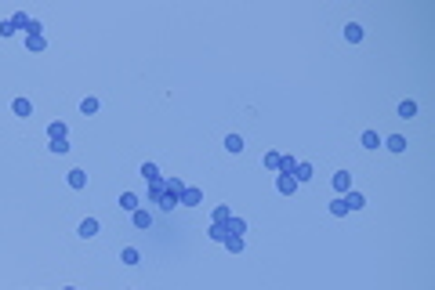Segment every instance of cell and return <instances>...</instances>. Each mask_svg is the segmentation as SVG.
<instances>
[{
    "instance_id": "obj_1",
    "label": "cell",
    "mask_w": 435,
    "mask_h": 290,
    "mask_svg": "<svg viewBox=\"0 0 435 290\" xmlns=\"http://www.w3.org/2000/svg\"><path fill=\"white\" fill-rule=\"evenodd\" d=\"M181 189H185V181L178 174H163V196H160V210H174L178 200H181Z\"/></svg>"
},
{
    "instance_id": "obj_2",
    "label": "cell",
    "mask_w": 435,
    "mask_h": 290,
    "mask_svg": "<svg viewBox=\"0 0 435 290\" xmlns=\"http://www.w3.org/2000/svg\"><path fill=\"white\" fill-rule=\"evenodd\" d=\"M178 203H181V207H199V203H203V189H196V185H185Z\"/></svg>"
},
{
    "instance_id": "obj_3",
    "label": "cell",
    "mask_w": 435,
    "mask_h": 290,
    "mask_svg": "<svg viewBox=\"0 0 435 290\" xmlns=\"http://www.w3.org/2000/svg\"><path fill=\"white\" fill-rule=\"evenodd\" d=\"M98 228H102V225H98V218H84V221H80V228H76V232H80L84 239H95V236H98Z\"/></svg>"
},
{
    "instance_id": "obj_4",
    "label": "cell",
    "mask_w": 435,
    "mask_h": 290,
    "mask_svg": "<svg viewBox=\"0 0 435 290\" xmlns=\"http://www.w3.org/2000/svg\"><path fill=\"white\" fill-rule=\"evenodd\" d=\"M341 200H345L348 210H363V207H366V196H363V192H345Z\"/></svg>"
},
{
    "instance_id": "obj_5",
    "label": "cell",
    "mask_w": 435,
    "mask_h": 290,
    "mask_svg": "<svg viewBox=\"0 0 435 290\" xmlns=\"http://www.w3.org/2000/svg\"><path fill=\"white\" fill-rule=\"evenodd\" d=\"M116 207H120V210H131V214H134V210L142 207V203H138V196H134V192H120V200H116Z\"/></svg>"
},
{
    "instance_id": "obj_6",
    "label": "cell",
    "mask_w": 435,
    "mask_h": 290,
    "mask_svg": "<svg viewBox=\"0 0 435 290\" xmlns=\"http://www.w3.org/2000/svg\"><path fill=\"white\" fill-rule=\"evenodd\" d=\"M225 232H229V236H240V239H243V232H247V221L232 214V218L225 221Z\"/></svg>"
},
{
    "instance_id": "obj_7",
    "label": "cell",
    "mask_w": 435,
    "mask_h": 290,
    "mask_svg": "<svg viewBox=\"0 0 435 290\" xmlns=\"http://www.w3.org/2000/svg\"><path fill=\"white\" fill-rule=\"evenodd\" d=\"M11 113L15 116H33V102H29V98H15L11 102Z\"/></svg>"
},
{
    "instance_id": "obj_8",
    "label": "cell",
    "mask_w": 435,
    "mask_h": 290,
    "mask_svg": "<svg viewBox=\"0 0 435 290\" xmlns=\"http://www.w3.org/2000/svg\"><path fill=\"white\" fill-rule=\"evenodd\" d=\"M276 189L283 192V196H294V189H298V181H294L290 174H279V178H276Z\"/></svg>"
},
{
    "instance_id": "obj_9",
    "label": "cell",
    "mask_w": 435,
    "mask_h": 290,
    "mask_svg": "<svg viewBox=\"0 0 435 290\" xmlns=\"http://www.w3.org/2000/svg\"><path fill=\"white\" fill-rule=\"evenodd\" d=\"M334 189H337V192H352V174H348V171H337V174H334Z\"/></svg>"
},
{
    "instance_id": "obj_10",
    "label": "cell",
    "mask_w": 435,
    "mask_h": 290,
    "mask_svg": "<svg viewBox=\"0 0 435 290\" xmlns=\"http://www.w3.org/2000/svg\"><path fill=\"white\" fill-rule=\"evenodd\" d=\"M388 152H406V138H402V134H392V138H384L381 142Z\"/></svg>"
},
{
    "instance_id": "obj_11",
    "label": "cell",
    "mask_w": 435,
    "mask_h": 290,
    "mask_svg": "<svg viewBox=\"0 0 435 290\" xmlns=\"http://www.w3.org/2000/svg\"><path fill=\"white\" fill-rule=\"evenodd\" d=\"M294 181H298V185H301V181H312V163H298V167H294V174H290Z\"/></svg>"
},
{
    "instance_id": "obj_12",
    "label": "cell",
    "mask_w": 435,
    "mask_h": 290,
    "mask_svg": "<svg viewBox=\"0 0 435 290\" xmlns=\"http://www.w3.org/2000/svg\"><path fill=\"white\" fill-rule=\"evenodd\" d=\"M66 181H69V189H87V174L80 171V167H76V171H69Z\"/></svg>"
},
{
    "instance_id": "obj_13",
    "label": "cell",
    "mask_w": 435,
    "mask_h": 290,
    "mask_svg": "<svg viewBox=\"0 0 435 290\" xmlns=\"http://www.w3.org/2000/svg\"><path fill=\"white\" fill-rule=\"evenodd\" d=\"M138 174H142L145 181H149V185H152V181H160L163 174H160V167L156 163H142V171H138Z\"/></svg>"
},
{
    "instance_id": "obj_14",
    "label": "cell",
    "mask_w": 435,
    "mask_h": 290,
    "mask_svg": "<svg viewBox=\"0 0 435 290\" xmlns=\"http://www.w3.org/2000/svg\"><path fill=\"white\" fill-rule=\"evenodd\" d=\"M345 40H348V44H359V40H363V26H359V22H348V26H345Z\"/></svg>"
},
{
    "instance_id": "obj_15",
    "label": "cell",
    "mask_w": 435,
    "mask_h": 290,
    "mask_svg": "<svg viewBox=\"0 0 435 290\" xmlns=\"http://www.w3.org/2000/svg\"><path fill=\"white\" fill-rule=\"evenodd\" d=\"M294 167H298V160H294V156H283V152H279V167H276V171H279V174H294Z\"/></svg>"
},
{
    "instance_id": "obj_16",
    "label": "cell",
    "mask_w": 435,
    "mask_h": 290,
    "mask_svg": "<svg viewBox=\"0 0 435 290\" xmlns=\"http://www.w3.org/2000/svg\"><path fill=\"white\" fill-rule=\"evenodd\" d=\"M48 138H51V142L66 138V124H62V120H55V124H48Z\"/></svg>"
},
{
    "instance_id": "obj_17",
    "label": "cell",
    "mask_w": 435,
    "mask_h": 290,
    "mask_svg": "<svg viewBox=\"0 0 435 290\" xmlns=\"http://www.w3.org/2000/svg\"><path fill=\"white\" fill-rule=\"evenodd\" d=\"M399 116H402V120H410V116H417V102H413V98H406V102H399Z\"/></svg>"
},
{
    "instance_id": "obj_18",
    "label": "cell",
    "mask_w": 435,
    "mask_h": 290,
    "mask_svg": "<svg viewBox=\"0 0 435 290\" xmlns=\"http://www.w3.org/2000/svg\"><path fill=\"white\" fill-rule=\"evenodd\" d=\"M120 261H123V265H138V261H142V254H138L134 247H123V254H120Z\"/></svg>"
},
{
    "instance_id": "obj_19",
    "label": "cell",
    "mask_w": 435,
    "mask_h": 290,
    "mask_svg": "<svg viewBox=\"0 0 435 290\" xmlns=\"http://www.w3.org/2000/svg\"><path fill=\"white\" fill-rule=\"evenodd\" d=\"M145 196H149V203H160V196H163V178H160V181H152Z\"/></svg>"
},
{
    "instance_id": "obj_20",
    "label": "cell",
    "mask_w": 435,
    "mask_h": 290,
    "mask_svg": "<svg viewBox=\"0 0 435 290\" xmlns=\"http://www.w3.org/2000/svg\"><path fill=\"white\" fill-rule=\"evenodd\" d=\"M225 149L232 152V156H236V152H243V138H240V134H229V138H225Z\"/></svg>"
},
{
    "instance_id": "obj_21",
    "label": "cell",
    "mask_w": 435,
    "mask_h": 290,
    "mask_svg": "<svg viewBox=\"0 0 435 290\" xmlns=\"http://www.w3.org/2000/svg\"><path fill=\"white\" fill-rule=\"evenodd\" d=\"M134 225H138V228H149V225H152V214L138 207V210H134Z\"/></svg>"
},
{
    "instance_id": "obj_22",
    "label": "cell",
    "mask_w": 435,
    "mask_h": 290,
    "mask_svg": "<svg viewBox=\"0 0 435 290\" xmlns=\"http://www.w3.org/2000/svg\"><path fill=\"white\" fill-rule=\"evenodd\" d=\"M207 236H210L214 243H225V236H229V232H225V225H218V221H214V225L207 228Z\"/></svg>"
},
{
    "instance_id": "obj_23",
    "label": "cell",
    "mask_w": 435,
    "mask_h": 290,
    "mask_svg": "<svg viewBox=\"0 0 435 290\" xmlns=\"http://www.w3.org/2000/svg\"><path fill=\"white\" fill-rule=\"evenodd\" d=\"M11 26H15V29H29V15H26V11H15V15H11Z\"/></svg>"
},
{
    "instance_id": "obj_24",
    "label": "cell",
    "mask_w": 435,
    "mask_h": 290,
    "mask_svg": "<svg viewBox=\"0 0 435 290\" xmlns=\"http://www.w3.org/2000/svg\"><path fill=\"white\" fill-rule=\"evenodd\" d=\"M80 113H84V116H95V113H98V98H84V102H80Z\"/></svg>"
},
{
    "instance_id": "obj_25",
    "label": "cell",
    "mask_w": 435,
    "mask_h": 290,
    "mask_svg": "<svg viewBox=\"0 0 435 290\" xmlns=\"http://www.w3.org/2000/svg\"><path fill=\"white\" fill-rule=\"evenodd\" d=\"M229 218H232V207H229V203H222V207L214 210V221H218V225H225Z\"/></svg>"
},
{
    "instance_id": "obj_26",
    "label": "cell",
    "mask_w": 435,
    "mask_h": 290,
    "mask_svg": "<svg viewBox=\"0 0 435 290\" xmlns=\"http://www.w3.org/2000/svg\"><path fill=\"white\" fill-rule=\"evenodd\" d=\"M225 250H229V254H240V250H243V239H240V236H225Z\"/></svg>"
},
{
    "instance_id": "obj_27",
    "label": "cell",
    "mask_w": 435,
    "mask_h": 290,
    "mask_svg": "<svg viewBox=\"0 0 435 290\" xmlns=\"http://www.w3.org/2000/svg\"><path fill=\"white\" fill-rule=\"evenodd\" d=\"M48 149L55 152V156H66V152H69V138H58V142H51Z\"/></svg>"
},
{
    "instance_id": "obj_28",
    "label": "cell",
    "mask_w": 435,
    "mask_h": 290,
    "mask_svg": "<svg viewBox=\"0 0 435 290\" xmlns=\"http://www.w3.org/2000/svg\"><path fill=\"white\" fill-rule=\"evenodd\" d=\"M26 48L29 51H44V48H48V40H44V37H26Z\"/></svg>"
},
{
    "instance_id": "obj_29",
    "label": "cell",
    "mask_w": 435,
    "mask_h": 290,
    "mask_svg": "<svg viewBox=\"0 0 435 290\" xmlns=\"http://www.w3.org/2000/svg\"><path fill=\"white\" fill-rule=\"evenodd\" d=\"M363 145H366V149H377V145H381L377 131H363Z\"/></svg>"
},
{
    "instance_id": "obj_30",
    "label": "cell",
    "mask_w": 435,
    "mask_h": 290,
    "mask_svg": "<svg viewBox=\"0 0 435 290\" xmlns=\"http://www.w3.org/2000/svg\"><path fill=\"white\" fill-rule=\"evenodd\" d=\"M330 214H334V218H345V214H348L345 200H334V203H330Z\"/></svg>"
},
{
    "instance_id": "obj_31",
    "label": "cell",
    "mask_w": 435,
    "mask_h": 290,
    "mask_svg": "<svg viewBox=\"0 0 435 290\" xmlns=\"http://www.w3.org/2000/svg\"><path fill=\"white\" fill-rule=\"evenodd\" d=\"M265 167H269V171H276V167H279V152H276V149L265 152Z\"/></svg>"
},
{
    "instance_id": "obj_32",
    "label": "cell",
    "mask_w": 435,
    "mask_h": 290,
    "mask_svg": "<svg viewBox=\"0 0 435 290\" xmlns=\"http://www.w3.org/2000/svg\"><path fill=\"white\" fill-rule=\"evenodd\" d=\"M15 33V26H11V19H4V22H0V37H11Z\"/></svg>"
},
{
    "instance_id": "obj_33",
    "label": "cell",
    "mask_w": 435,
    "mask_h": 290,
    "mask_svg": "<svg viewBox=\"0 0 435 290\" xmlns=\"http://www.w3.org/2000/svg\"><path fill=\"white\" fill-rule=\"evenodd\" d=\"M66 290H76V286H66Z\"/></svg>"
}]
</instances>
